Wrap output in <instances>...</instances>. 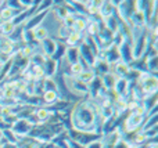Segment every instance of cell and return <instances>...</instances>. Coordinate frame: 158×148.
I'll return each instance as SVG.
<instances>
[{
  "label": "cell",
  "instance_id": "5",
  "mask_svg": "<svg viewBox=\"0 0 158 148\" xmlns=\"http://www.w3.org/2000/svg\"><path fill=\"white\" fill-rule=\"evenodd\" d=\"M15 30V24L13 21H4L2 25H0V35L8 36Z\"/></svg>",
  "mask_w": 158,
  "mask_h": 148
},
{
  "label": "cell",
  "instance_id": "3",
  "mask_svg": "<svg viewBox=\"0 0 158 148\" xmlns=\"http://www.w3.org/2000/svg\"><path fill=\"white\" fill-rule=\"evenodd\" d=\"M32 38L42 43L43 40H46V39L49 38V30H47L44 26H40V25H39V26H36L35 29H32Z\"/></svg>",
  "mask_w": 158,
  "mask_h": 148
},
{
  "label": "cell",
  "instance_id": "14",
  "mask_svg": "<svg viewBox=\"0 0 158 148\" xmlns=\"http://www.w3.org/2000/svg\"><path fill=\"white\" fill-rule=\"evenodd\" d=\"M83 71V65H82V62L81 61H77V62H74V64H71V72L74 75H78L81 74V72Z\"/></svg>",
  "mask_w": 158,
  "mask_h": 148
},
{
  "label": "cell",
  "instance_id": "16",
  "mask_svg": "<svg viewBox=\"0 0 158 148\" xmlns=\"http://www.w3.org/2000/svg\"><path fill=\"white\" fill-rule=\"evenodd\" d=\"M147 148H157V144L153 143V144H150V146H147Z\"/></svg>",
  "mask_w": 158,
  "mask_h": 148
},
{
  "label": "cell",
  "instance_id": "17",
  "mask_svg": "<svg viewBox=\"0 0 158 148\" xmlns=\"http://www.w3.org/2000/svg\"><path fill=\"white\" fill-rule=\"evenodd\" d=\"M3 24V18H2V15H0V25Z\"/></svg>",
  "mask_w": 158,
  "mask_h": 148
},
{
  "label": "cell",
  "instance_id": "6",
  "mask_svg": "<svg viewBox=\"0 0 158 148\" xmlns=\"http://www.w3.org/2000/svg\"><path fill=\"white\" fill-rule=\"evenodd\" d=\"M87 26V22L85 21V18H75V22H74V26H72V29H74V32H78V33H82L85 29H86Z\"/></svg>",
  "mask_w": 158,
  "mask_h": 148
},
{
  "label": "cell",
  "instance_id": "1",
  "mask_svg": "<svg viewBox=\"0 0 158 148\" xmlns=\"http://www.w3.org/2000/svg\"><path fill=\"white\" fill-rule=\"evenodd\" d=\"M143 122V116L136 115V114H132V115L128 116V119L125 121V129L126 132H133L136 127H139V125H142Z\"/></svg>",
  "mask_w": 158,
  "mask_h": 148
},
{
  "label": "cell",
  "instance_id": "7",
  "mask_svg": "<svg viewBox=\"0 0 158 148\" xmlns=\"http://www.w3.org/2000/svg\"><path fill=\"white\" fill-rule=\"evenodd\" d=\"M0 15H2V18H3V22L4 21H11V19L15 17V11L13 10V7H6V8H3L2 11H0Z\"/></svg>",
  "mask_w": 158,
  "mask_h": 148
},
{
  "label": "cell",
  "instance_id": "10",
  "mask_svg": "<svg viewBox=\"0 0 158 148\" xmlns=\"http://www.w3.org/2000/svg\"><path fill=\"white\" fill-rule=\"evenodd\" d=\"M115 69H117V72L119 75H126V74H129V66H128V64L125 62V61H118L117 64H115Z\"/></svg>",
  "mask_w": 158,
  "mask_h": 148
},
{
  "label": "cell",
  "instance_id": "12",
  "mask_svg": "<svg viewBox=\"0 0 158 148\" xmlns=\"http://www.w3.org/2000/svg\"><path fill=\"white\" fill-rule=\"evenodd\" d=\"M81 33H78V32H72V33H69L68 35V39H67V43L69 44V46H72L74 47L77 43H79V40H81Z\"/></svg>",
  "mask_w": 158,
  "mask_h": 148
},
{
  "label": "cell",
  "instance_id": "11",
  "mask_svg": "<svg viewBox=\"0 0 158 148\" xmlns=\"http://www.w3.org/2000/svg\"><path fill=\"white\" fill-rule=\"evenodd\" d=\"M35 118L38 119V121H40V122H43V121H46V119H49V116H50V112L46 110V108H39L38 111H36L35 114Z\"/></svg>",
  "mask_w": 158,
  "mask_h": 148
},
{
  "label": "cell",
  "instance_id": "2",
  "mask_svg": "<svg viewBox=\"0 0 158 148\" xmlns=\"http://www.w3.org/2000/svg\"><path fill=\"white\" fill-rule=\"evenodd\" d=\"M77 79L87 86L89 83H93V80H94V71H92V69H83L77 76Z\"/></svg>",
  "mask_w": 158,
  "mask_h": 148
},
{
  "label": "cell",
  "instance_id": "4",
  "mask_svg": "<svg viewBox=\"0 0 158 148\" xmlns=\"http://www.w3.org/2000/svg\"><path fill=\"white\" fill-rule=\"evenodd\" d=\"M42 46H43V50L47 55H53L57 51V47H58L56 40H53V39H50V38H47L46 40L42 42Z\"/></svg>",
  "mask_w": 158,
  "mask_h": 148
},
{
  "label": "cell",
  "instance_id": "8",
  "mask_svg": "<svg viewBox=\"0 0 158 148\" xmlns=\"http://www.w3.org/2000/svg\"><path fill=\"white\" fill-rule=\"evenodd\" d=\"M57 98H58L57 91H54V90L43 91V101L46 102V104H52V102H54Z\"/></svg>",
  "mask_w": 158,
  "mask_h": 148
},
{
  "label": "cell",
  "instance_id": "9",
  "mask_svg": "<svg viewBox=\"0 0 158 148\" xmlns=\"http://www.w3.org/2000/svg\"><path fill=\"white\" fill-rule=\"evenodd\" d=\"M103 85L106 89H112L115 86V76L112 74H106L103 78Z\"/></svg>",
  "mask_w": 158,
  "mask_h": 148
},
{
  "label": "cell",
  "instance_id": "15",
  "mask_svg": "<svg viewBox=\"0 0 158 148\" xmlns=\"http://www.w3.org/2000/svg\"><path fill=\"white\" fill-rule=\"evenodd\" d=\"M103 146H101L100 141H92V143L87 146V148H101Z\"/></svg>",
  "mask_w": 158,
  "mask_h": 148
},
{
  "label": "cell",
  "instance_id": "13",
  "mask_svg": "<svg viewBox=\"0 0 158 148\" xmlns=\"http://www.w3.org/2000/svg\"><path fill=\"white\" fill-rule=\"evenodd\" d=\"M86 29L89 30V33H90V35L96 36L98 32H100V29H101V28L98 26V24H97V22H93V21H92V22H89V24H87Z\"/></svg>",
  "mask_w": 158,
  "mask_h": 148
}]
</instances>
